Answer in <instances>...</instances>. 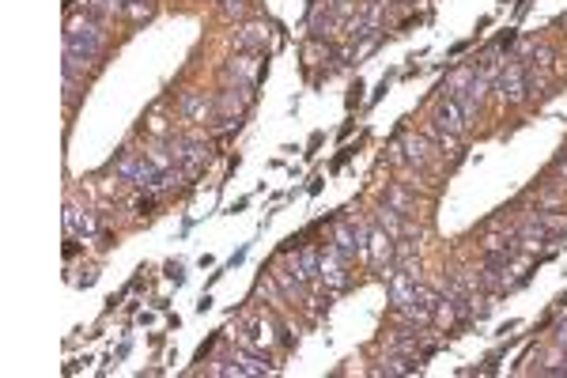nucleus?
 Segmentation results:
<instances>
[{"mask_svg": "<svg viewBox=\"0 0 567 378\" xmlns=\"http://www.w3.org/2000/svg\"><path fill=\"white\" fill-rule=\"evenodd\" d=\"M167 276L174 280V284H185V269H182V261H170V265H167Z\"/></svg>", "mask_w": 567, "mask_h": 378, "instance_id": "11", "label": "nucleus"}, {"mask_svg": "<svg viewBox=\"0 0 567 378\" xmlns=\"http://www.w3.org/2000/svg\"><path fill=\"white\" fill-rule=\"evenodd\" d=\"M469 122H473V117H469L465 110H461V102H458V99H443L439 106H435V125H439V129H447V133H454L458 140L465 136Z\"/></svg>", "mask_w": 567, "mask_h": 378, "instance_id": "4", "label": "nucleus"}, {"mask_svg": "<svg viewBox=\"0 0 567 378\" xmlns=\"http://www.w3.org/2000/svg\"><path fill=\"white\" fill-rule=\"evenodd\" d=\"M208 106H216V99H208L205 91H193V95H185V99H182V114L185 117H197L201 110H208Z\"/></svg>", "mask_w": 567, "mask_h": 378, "instance_id": "8", "label": "nucleus"}, {"mask_svg": "<svg viewBox=\"0 0 567 378\" xmlns=\"http://www.w3.org/2000/svg\"><path fill=\"white\" fill-rule=\"evenodd\" d=\"M556 344H567V318L560 321V329H556Z\"/></svg>", "mask_w": 567, "mask_h": 378, "instance_id": "15", "label": "nucleus"}, {"mask_svg": "<svg viewBox=\"0 0 567 378\" xmlns=\"http://www.w3.org/2000/svg\"><path fill=\"white\" fill-rule=\"evenodd\" d=\"M151 208H156V197H140V200H136V212H140V216H151Z\"/></svg>", "mask_w": 567, "mask_h": 378, "instance_id": "13", "label": "nucleus"}, {"mask_svg": "<svg viewBox=\"0 0 567 378\" xmlns=\"http://www.w3.org/2000/svg\"><path fill=\"white\" fill-rule=\"evenodd\" d=\"M318 144H322V133H314V136H310V144H306V148H310L306 155H314V151H318Z\"/></svg>", "mask_w": 567, "mask_h": 378, "instance_id": "16", "label": "nucleus"}, {"mask_svg": "<svg viewBox=\"0 0 567 378\" xmlns=\"http://www.w3.org/2000/svg\"><path fill=\"white\" fill-rule=\"evenodd\" d=\"M352 155H355V148H340V151H337V159H333V171H340V167H344Z\"/></svg>", "mask_w": 567, "mask_h": 378, "instance_id": "12", "label": "nucleus"}, {"mask_svg": "<svg viewBox=\"0 0 567 378\" xmlns=\"http://www.w3.org/2000/svg\"><path fill=\"white\" fill-rule=\"evenodd\" d=\"M378 205L393 208V212H401V216H412V200H409V193H405L401 186H386L382 197H378Z\"/></svg>", "mask_w": 567, "mask_h": 378, "instance_id": "7", "label": "nucleus"}, {"mask_svg": "<svg viewBox=\"0 0 567 378\" xmlns=\"http://www.w3.org/2000/svg\"><path fill=\"white\" fill-rule=\"evenodd\" d=\"M348 269H352V261L340 257L329 243H322V269H318L322 284L333 287V292H344V287H348Z\"/></svg>", "mask_w": 567, "mask_h": 378, "instance_id": "2", "label": "nucleus"}, {"mask_svg": "<svg viewBox=\"0 0 567 378\" xmlns=\"http://www.w3.org/2000/svg\"><path fill=\"white\" fill-rule=\"evenodd\" d=\"M390 79H393V76H382V84H378V91L371 95V102H378V99H382L386 91H390Z\"/></svg>", "mask_w": 567, "mask_h": 378, "instance_id": "14", "label": "nucleus"}, {"mask_svg": "<svg viewBox=\"0 0 567 378\" xmlns=\"http://www.w3.org/2000/svg\"><path fill=\"white\" fill-rule=\"evenodd\" d=\"M431 155H435V148H431V140H427L424 133H412V136L401 133V144L390 151L393 163H409V167H420V171L431 163Z\"/></svg>", "mask_w": 567, "mask_h": 378, "instance_id": "1", "label": "nucleus"}, {"mask_svg": "<svg viewBox=\"0 0 567 378\" xmlns=\"http://www.w3.org/2000/svg\"><path fill=\"white\" fill-rule=\"evenodd\" d=\"M496 91L503 95L507 102H522L526 95H530V84H526V64L507 61V64H503V72L496 76Z\"/></svg>", "mask_w": 567, "mask_h": 378, "instance_id": "3", "label": "nucleus"}, {"mask_svg": "<svg viewBox=\"0 0 567 378\" xmlns=\"http://www.w3.org/2000/svg\"><path fill=\"white\" fill-rule=\"evenodd\" d=\"M265 38H269V30H265L261 23H246V27L234 35V46H239V53H261Z\"/></svg>", "mask_w": 567, "mask_h": 378, "instance_id": "5", "label": "nucleus"}, {"mask_svg": "<svg viewBox=\"0 0 567 378\" xmlns=\"http://www.w3.org/2000/svg\"><path fill=\"white\" fill-rule=\"evenodd\" d=\"M556 171H560L564 178H567V155H564V151H560V159H556Z\"/></svg>", "mask_w": 567, "mask_h": 378, "instance_id": "17", "label": "nucleus"}, {"mask_svg": "<svg viewBox=\"0 0 567 378\" xmlns=\"http://www.w3.org/2000/svg\"><path fill=\"white\" fill-rule=\"evenodd\" d=\"M64 227H68V235H84V238H91L95 235V231H99V223H95V216L91 212H87V208H84V212H80V208H64Z\"/></svg>", "mask_w": 567, "mask_h": 378, "instance_id": "6", "label": "nucleus"}, {"mask_svg": "<svg viewBox=\"0 0 567 378\" xmlns=\"http://www.w3.org/2000/svg\"><path fill=\"white\" fill-rule=\"evenodd\" d=\"M223 15H246V0H220Z\"/></svg>", "mask_w": 567, "mask_h": 378, "instance_id": "10", "label": "nucleus"}, {"mask_svg": "<svg viewBox=\"0 0 567 378\" xmlns=\"http://www.w3.org/2000/svg\"><path fill=\"white\" fill-rule=\"evenodd\" d=\"M363 91H367V87H363V79H355V84L348 87V99H344V106H348V110H355V106H360V102H363Z\"/></svg>", "mask_w": 567, "mask_h": 378, "instance_id": "9", "label": "nucleus"}]
</instances>
